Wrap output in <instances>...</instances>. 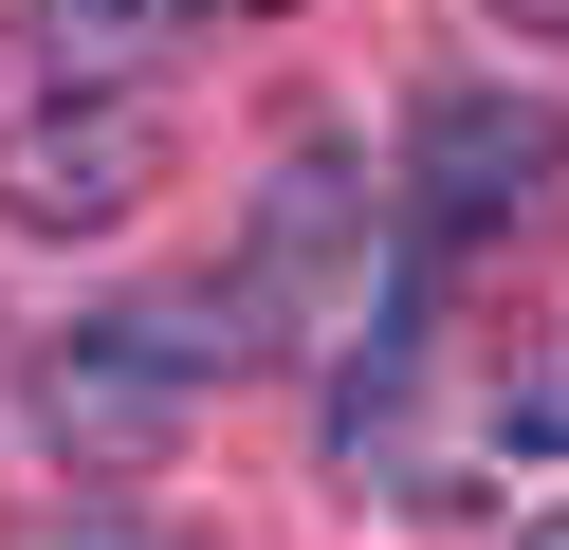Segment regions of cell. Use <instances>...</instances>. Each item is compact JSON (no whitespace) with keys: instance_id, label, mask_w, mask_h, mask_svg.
<instances>
[{"instance_id":"6da1fadb","label":"cell","mask_w":569,"mask_h":550,"mask_svg":"<svg viewBox=\"0 0 569 550\" xmlns=\"http://www.w3.org/2000/svg\"><path fill=\"white\" fill-rule=\"evenodd\" d=\"M239 367H258V312H239V293H129V312L56 330L38 422L74 440V459H166V440H184V403L239 386Z\"/></svg>"},{"instance_id":"7a4b0ae2","label":"cell","mask_w":569,"mask_h":550,"mask_svg":"<svg viewBox=\"0 0 569 550\" xmlns=\"http://www.w3.org/2000/svg\"><path fill=\"white\" fill-rule=\"evenodd\" d=\"M551 220H569V110H551V92H515V73L422 92V129H405V239H422V257L551 239Z\"/></svg>"},{"instance_id":"3957f363","label":"cell","mask_w":569,"mask_h":550,"mask_svg":"<svg viewBox=\"0 0 569 550\" xmlns=\"http://www.w3.org/2000/svg\"><path fill=\"white\" fill-rule=\"evenodd\" d=\"M148 183H166V110L129 73H56L38 129H0V220L19 239H111V220H148Z\"/></svg>"},{"instance_id":"277c9868","label":"cell","mask_w":569,"mask_h":550,"mask_svg":"<svg viewBox=\"0 0 569 550\" xmlns=\"http://www.w3.org/2000/svg\"><path fill=\"white\" fill-rule=\"evenodd\" d=\"M349 220H368V202H349V166H331V147H295V166H276V202H258V257L221 276L239 312H258V349L331 312V276H349ZM349 293H386V276H349Z\"/></svg>"},{"instance_id":"5b68a950","label":"cell","mask_w":569,"mask_h":550,"mask_svg":"<svg viewBox=\"0 0 569 550\" xmlns=\"http://www.w3.org/2000/svg\"><path fill=\"white\" fill-rule=\"evenodd\" d=\"M19 19H38L56 73H148L166 37H184V0H19Z\"/></svg>"},{"instance_id":"8992f818","label":"cell","mask_w":569,"mask_h":550,"mask_svg":"<svg viewBox=\"0 0 569 550\" xmlns=\"http://www.w3.org/2000/svg\"><path fill=\"white\" fill-rule=\"evenodd\" d=\"M0 550H184V532L129 496H38V513H0Z\"/></svg>"},{"instance_id":"52a82bcc","label":"cell","mask_w":569,"mask_h":550,"mask_svg":"<svg viewBox=\"0 0 569 550\" xmlns=\"http://www.w3.org/2000/svg\"><path fill=\"white\" fill-rule=\"evenodd\" d=\"M515 550H569V513H532V532H515Z\"/></svg>"},{"instance_id":"ba28073f","label":"cell","mask_w":569,"mask_h":550,"mask_svg":"<svg viewBox=\"0 0 569 550\" xmlns=\"http://www.w3.org/2000/svg\"><path fill=\"white\" fill-rule=\"evenodd\" d=\"M515 19H569V0H515Z\"/></svg>"}]
</instances>
